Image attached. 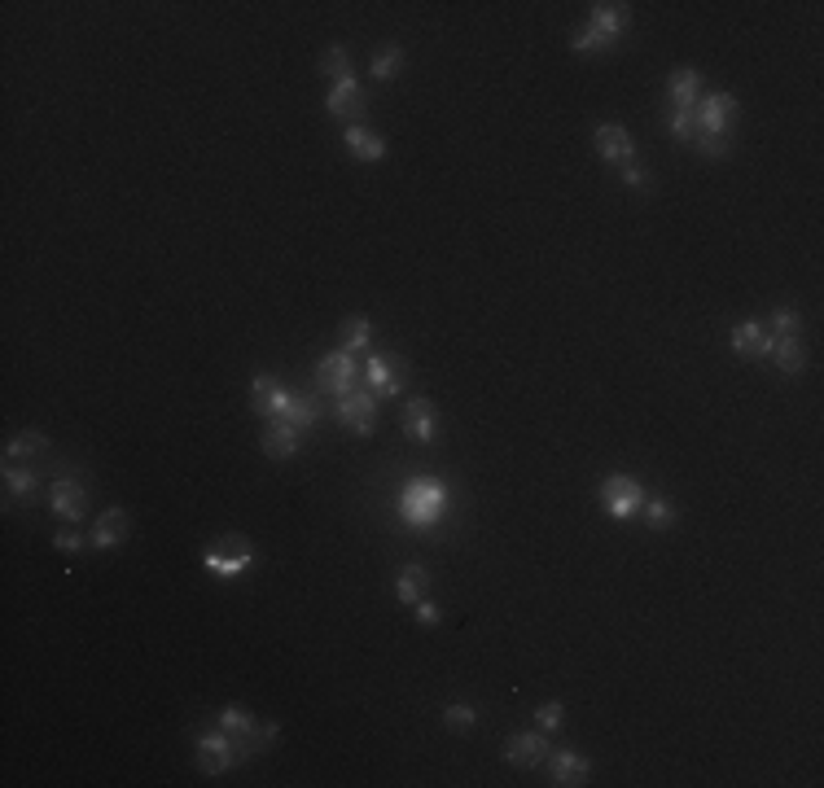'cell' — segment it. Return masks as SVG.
Returning a JSON list of instances; mask_svg holds the SVG:
<instances>
[{
    "label": "cell",
    "mask_w": 824,
    "mask_h": 788,
    "mask_svg": "<svg viewBox=\"0 0 824 788\" xmlns=\"http://www.w3.org/2000/svg\"><path fill=\"white\" fill-rule=\"evenodd\" d=\"M443 513H448V486L439 478H412L399 486V517L412 530H430L439 526Z\"/></svg>",
    "instance_id": "obj_1"
},
{
    "label": "cell",
    "mask_w": 824,
    "mask_h": 788,
    "mask_svg": "<svg viewBox=\"0 0 824 788\" xmlns=\"http://www.w3.org/2000/svg\"><path fill=\"white\" fill-rule=\"evenodd\" d=\"M697 92H702V75L693 71V66H680V71H671L667 79V101H671V136L680 145H693L697 136Z\"/></svg>",
    "instance_id": "obj_2"
},
{
    "label": "cell",
    "mask_w": 824,
    "mask_h": 788,
    "mask_svg": "<svg viewBox=\"0 0 824 788\" xmlns=\"http://www.w3.org/2000/svg\"><path fill=\"white\" fill-rule=\"evenodd\" d=\"M627 22H632V5H610V0H601V5H592L588 27L575 31L570 49H575V53H601V49H610V44L627 31Z\"/></svg>",
    "instance_id": "obj_3"
},
{
    "label": "cell",
    "mask_w": 824,
    "mask_h": 788,
    "mask_svg": "<svg viewBox=\"0 0 824 788\" xmlns=\"http://www.w3.org/2000/svg\"><path fill=\"white\" fill-rule=\"evenodd\" d=\"M220 732H228L237 740V749H242V758H255V753L272 749L281 740V727L277 723H255L250 718V710H242V705H224L220 710Z\"/></svg>",
    "instance_id": "obj_4"
},
{
    "label": "cell",
    "mask_w": 824,
    "mask_h": 788,
    "mask_svg": "<svg viewBox=\"0 0 824 788\" xmlns=\"http://www.w3.org/2000/svg\"><path fill=\"white\" fill-rule=\"evenodd\" d=\"M601 504L614 521H627L645 508V486L636 478H627V473H610V478L601 482Z\"/></svg>",
    "instance_id": "obj_5"
},
{
    "label": "cell",
    "mask_w": 824,
    "mask_h": 788,
    "mask_svg": "<svg viewBox=\"0 0 824 788\" xmlns=\"http://www.w3.org/2000/svg\"><path fill=\"white\" fill-rule=\"evenodd\" d=\"M356 381H360V368H356V359H351V351H342V346H338V351H329L316 364V386L325 394L347 399V394L356 390Z\"/></svg>",
    "instance_id": "obj_6"
},
{
    "label": "cell",
    "mask_w": 824,
    "mask_h": 788,
    "mask_svg": "<svg viewBox=\"0 0 824 788\" xmlns=\"http://www.w3.org/2000/svg\"><path fill=\"white\" fill-rule=\"evenodd\" d=\"M242 749H237V740L228 736V732H206L202 740H198V767H202V775H224V771H233V767H242Z\"/></svg>",
    "instance_id": "obj_7"
},
{
    "label": "cell",
    "mask_w": 824,
    "mask_h": 788,
    "mask_svg": "<svg viewBox=\"0 0 824 788\" xmlns=\"http://www.w3.org/2000/svg\"><path fill=\"white\" fill-rule=\"evenodd\" d=\"M697 132H706V136H728V127L732 119H737V97L732 92H711V97H702L697 101Z\"/></svg>",
    "instance_id": "obj_8"
},
{
    "label": "cell",
    "mask_w": 824,
    "mask_h": 788,
    "mask_svg": "<svg viewBox=\"0 0 824 788\" xmlns=\"http://www.w3.org/2000/svg\"><path fill=\"white\" fill-rule=\"evenodd\" d=\"M373 416H377V394H364V390H351L347 399H338V421L347 425L356 438H369L373 434Z\"/></svg>",
    "instance_id": "obj_9"
},
{
    "label": "cell",
    "mask_w": 824,
    "mask_h": 788,
    "mask_svg": "<svg viewBox=\"0 0 824 788\" xmlns=\"http://www.w3.org/2000/svg\"><path fill=\"white\" fill-rule=\"evenodd\" d=\"M548 758V732H518V736H509L505 740V762L509 767H522V771H531V767H540V762Z\"/></svg>",
    "instance_id": "obj_10"
},
{
    "label": "cell",
    "mask_w": 824,
    "mask_h": 788,
    "mask_svg": "<svg viewBox=\"0 0 824 788\" xmlns=\"http://www.w3.org/2000/svg\"><path fill=\"white\" fill-rule=\"evenodd\" d=\"M49 508L62 521H84L88 517V491H84V482H75V478H57L53 482V491H49Z\"/></svg>",
    "instance_id": "obj_11"
},
{
    "label": "cell",
    "mask_w": 824,
    "mask_h": 788,
    "mask_svg": "<svg viewBox=\"0 0 824 788\" xmlns=\"http://www.w3.org/2000/svg\"><path fill=\"white\" fill-rule=\"evenodd\" d=\"M250 561H255V552H250V543L246 539H233L228 543V552L220 548H211L202 556V565L211 570L215 578H237V574H246L250 570Z\"/></svg>",
    "instance_id": "obj_12"
},
{
    "label": "cell",
    "mask_w": 824,
    "mask_h": 788,
    "mask_svg": "<svg viewBox=\"0 0 824 788\" xmlns=\"http://www.w3.org/2000/svg\"><path fill=\"white\" fill-rule=\"evenodd\" d=\"M592 145H597V154H601L605 162H614V167H627V162L636 158L632 132H627V127H618V123H605V127H597Z\"/></svg>",
    "instance_id": "obj_13"
},
{
    "label": "cell",
    "mask_w": 824,
    "mask_h": 788,
    "mask_svg": "<svg viewBox=\"0 0 824 788\" xmlns=\"http://www.w3.org/2000/svg\"><path fill=\"white\" fill-rule=\"evenodd\" d=\"M369 386H373L377 399H395V394L404 390V373H399L395 355H382V351L369 355Z\"/></svg>",
    "instance_id": "obj_14"
},
{
    "label": "cell",
    "mask_w": 824,
    "mask_h": 788,
    "mask_svg": "<svg viewBox=\"0 0 824 788\" xmlns=\"http://www.w3.org/2000/svg\"><path fill=\"white\" fill-rule=\"evenodd\" d=\"M285 399H290V390H285L277 377L255 373V381H250V408H255L263 421H272V416L285 408Z\"/></svg>",
    "instance_id": "obj_15"
},
{
    "label": "cell",
    "mask_w": 824,
    "mask_h": 788,
    "mask_svg": "<svg viewBox=\"0 0 824 788\" xmlns=\"http://www.w3.org/2000/svg\"><path fill=\"white\" fill-rule=\"evenodd\" d=\"M128 535H132V513H128V508H106V513L97 517L93 539H88V543L106 552V548H119Z\"/></svg>",
    "instance_id": "obj_16"
},
{
    "label": "cell",
    "mask_w": 824,
    "mask_h": 788,
    "mask_svg": "<svg viewBox=\"0 0 824 788\" xmlns=\"http://www.w3.org/2000/svg\"><path fill=\"white\" fill-rule=\"evenodd\" d=\"M434 430H439V408H434L430 399H412L404 408V434L412 438V443H434Z\"/></svg>",
    "instance_id": "obj_17"
},
{
    "label": "cell",
    "mask_w": 824,
    "mask_h": 788,
    "mask_svg": "<svg viewBox=\"0 0 824 788\" xmlns=\"http://www.w3.org/2000/svg\"><path fill=\"white\" fill-rule=\"evenodd\" d=\"M732 351L746 355V359H763L772 355V333L763 320H741L737 329H732Z\"/></svg>",
    "instance_id": "obj_18"
},
{
    "label": "cell",
    "mask_w": 824,
    "mask_h": 788,
    "mask_svg": "<svg viewBox=\"0 0 824 788\" xmlns=\"http://www.w3.org/2000/svg\"><path fill=\"white\" fill-rule=\"evenodd\" d=\"M325 106H329V114H334V119H360L369 101H364V88L356 84V75H351V79H338V84L329 88V101H325Z\"/></svg>",
    "instance_id": "obj_19"
},
{
    "label": "cell",
    "mask_w": 824,
    "mask_h": 788,
    "mask_svg": "<svg viewBox=\"0 0 824 788\" xmlns=\"http://www.w3.org/2000/svg\"><path fill=\"white\" fill-rule=\"evenodd\" d=\"M299 443H303V434L290 430V425H281V421H268V430H263V438H259L263 456H272V460H290L294 451H299Z\"/></svg>",
    "instance_id": "obj_20"
},
{
    "label": "cell",
    "mask_w": 824,
    "mask_h": 788,
    "mask_svg": "<svg viewBox=\"0 0 824 788\" xmlns=\"http://www.w3.org/2000/svg\"><path fill=\"white\" fill-rule=\"evenodd\" d=\"M588 775H592V762L583 758V753H553V784L557 788H575V784H588Z\"/></svg>",
    "instance_id": "obj_21"
},
{
    "label": "cell",
    "mask_w": 824,
    "mask_h": 788,
    "mask_svg": "<svg viewBox=\"0 0 824 788\" xmlns=\"http://www.w3.org/2000/svg\"><path fill=\"white\" fill-rule=\"evenodd\" d=\"M316 416H320V403L316 399H303V394H290L285 399V408L272 416V421H281V425H290V430H299V434H307L316 425Z\"/></svg>",
    "instance_id": "obj_22"
},
{
    "label": "cell",
    "mask_w": 824,
    "mask_h": 788,
    "mask_svg": "<svg viewBox=\"0 0 824 788\" xmlns=\"http://www.w3.org/2000/svg\"><path fill=\"white\" fill-rule=\"evenodd\" d=\"M342 145L351 149V158H360V162H382L386 158V141L377 132H369V127H347V136H342Z\"/></svg>",
    "instance_id": "obj_23"
},
{
    "label": "cell",
    "mask_w": 824,
    "mask_h": 788,
    "mask_svg": "<svg viewBox=\"0 0 824 788\" xmlns=\"http://www.w3.org/2000/svg\"><path fill=\"white\" fill-rule=\"evenodd\" d=\"M772 359H776V368L789 377H798L807 368V351H803V342L798 338H772Z\"/></svg>",
    "instance_id": "obj_24"
},
{
    "label": "cell",
    "mask_w": 824,
    "mask_h": 788,
    "mask_svg": "<svg viewBox=\"0 0 824 788\" xmlns=\"http://www.w3.org/2000/svg\"><path fill=\"white\" fill-rule=\"evenodd\" d=\"M399 600L404 605H417V600H426V591H430V574H426V565H404L399 570Z\"/></svg>",
    "instance_id": "obj_25"
},
{
    "label": "cell",
    "mask_w": 824,
    "mask_h": 788,
    "mask_svg": "<svg viewBox=\"0 0 824 788\" xmlns=\"http://www.w3.org/2000/svg\"><path fill=\"white\" fill-rule=\"evenodd\" d=\"M338 333H342V351L356 355V351H369V333H373V324H369V316H360V311H356V316H347V320L338 324Z\"/></svg>",
    "instance_id": "obj_26"
},
{
    "label": "cell",
    "mask_w": 824,
    "mask_h": 788,
    "mask_svg": "<svg viewBox=\"0 0 824 788\" xmlns=\"http://www.w3.org/2000/svg\"><path fill=\"white\" fill-rule=\"evenodd\" d=\"M44 451H49V438H44L40 430H27V434H18L14 443L5 447V465H18L22 456H27V460H31V456H44Z\"/></svg>",
    "instance_id": "obj_27"
},
{
    "label": "cell",
    "mask_w": 824,
    "mask_h": 788,
    "mask_svg": "<svg viewBox=\"0 0 824 788\" xmlns=\"http://www.w3.org/2000/svg\"><path fill=\"white\" fill-rule=\"evenodd\" d=\"M5 495L9 500H27L36 495V473L31 469H18V465H5Z\"/></svg>",
    "instance_id": "obj_28"
},
{
    "label": "cell",
    "mask_w": 824,
    "mask_h": 788,
    "mask_svg": "<svg viewBox=\"0 0 824 788\" xmlns=\"http://www.w3.org/2000/svg\"><path fill=\"white\" fill-rule=\"evenodd\" d=\"M399 66H404V49H399V44H386V49L373 57V79L377 84H391L399 75Z\"/></svg>",
    "instance_id": "obj_29"
},
{
    "label": "cell",
    "mask_w": 824,
    "mask_h": 788,
    "mask_svg": "<svg viewBox=\"0 0 824 788\" xmlns=\"http://www.w3.org/2000/svg\"><path fill=\"white\" fill-rule=\"evenodd\" d=\"M320 71H325L329 79H351V57H347V49L342 44H334V49H325V57H320Z\"/></svg>",
    "instance_id": "obj_30"
},
{
    "label": "cell",
    "mask_w": 824,
    "mask_h": 788,
    "mask_svg": "<svg viewBox=\"0 0 824 788\" xmlns=\"http://www.w3.org/2000/svg\"><path fill=\"white\" fill-rule=\"evenodd\" d=\"M645 517H649V526H654L658 535H662V530L675 526V504L662 500V495H658V500H645Z\"/></svg>",
    "instance_id": "obj_31"
},
{
    "label": "cell",
    "mask_w": 824,
    "mask_h": 788,
    "mask_svg": "<svg viewBox=\"0 0 824 788\" xmlns=\"http://www.w3.org/2000/svg\"><path fill=\"white\" fill-rule=\"evenodd\" d=\"M798 311H789V307H781V311H772V320H768V333L772 338H798Z\"/></svg>",
    "instance_id": "obj_32"
},
{
    "label": "cell",
    "mask_w": 824,
    "mask_h": 788,
    "mask_svg": "<svg viewBox=\"0 0 824 788\" xmlns=\"http://www.w3.org/2000/svg\"><path fill=\"white\" fill-rule=\"evenodd\" d=\"M443 723L452 727V732H469V727L478 723V714H474V705H465V701H456L443 710Z\"/></svg>",
    "instance_id": "obj_33"
},
{
    "label": "cell",
    "mask_w": 824,
    "mask_h": 788,
    "mask_svg": "<svg viewBox=\"0 0 824 788\" xmlns=\"http://www.w3.org/2000/svg\"><path fill=\"white\" fill-rule=\"evenodd\" d=\"M693 145L702 149L706 158H728V154H732V136H706V132H697Z\"/></svg>",
    "instance_id": "obj_34"
},
{
    "label": "cell",
    "mask_w": 824,
    "mask_h": 788,
    "mask_svg": "<svg viewBox=\"0 0 824 788\" xmlns=\"http://www.w3.org/2000/svg\"><path fill=\"white\" fill-rule=\"evenodd\" d=\"M562 718H566L562 701H544L540 710H535V727H540V732H557V727H562Z\"/></svg>",
    "instance_id": "obj_35"
},
{
    "label": "cell",
    "mask_w": 824,
    "mask_h": 788,
    "mask_svg": "<svg viewBox=\"0 0 824 788\" xmlns=\"http://www.w3.org/2000/svg\"><path fill=\"white\" fill-rule=\"evenodd\" d=\"M53 548H57V552H79V548H84V535H75V530H57V535H53Z\"/></svg>",
    "instance_id": "obj_36"
},
{
    "label": "cell",
    "mask_w": 824,
    "mask_h": 788,
    "mask_svg": "<svg viewBox=\"0 0 824 788\" xmlns=\"http://www.w3.org/2000/svg\"><path fill=\"white\" fill-rule=\"evenodd\" d=\"M417 622H421V627H439V622H443L439 605H430V600H417Z\"/></svg>",
    "instance_id": "obj_37"
},
{
    "label": "cell",
    "mask_w": 824,
    "mask_h": 788,
    "mask_svg": "<svg viewBox=\"0 0 824 788\" xmlns=\"http://www.w3.org/2000/svg\"><path fill=\"white\" fill-rule=\"evenodd\" d=\"M623 184H632V189L645 193L649 189V176H645V167H636V162H627L623 167Z\"/></svg>",
    "instance_id": "obj_38"
}]
</instances>
